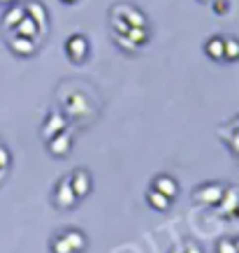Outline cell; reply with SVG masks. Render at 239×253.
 Here are the masks:
<instances>
[{
    "instance_id": "obj_1",
    "label": "cell",
    "mask_w": 239,
    "mask_h": 253,
    "mask_svg": "<svg viewBox=\"0 0 239 253\" xmlns=\"http://www.w3.org/2000/svg\"><path fill=\"white\" fill-rule=\"evenodd\" d=\"M65 54L72 63H84L88 58V40L81 33H75L65 40Z\"/></svg>"
},
{
    "instance_id": "obj_2",
    "label": "cell",
    "mask_w": 239,
    "mask_h": 253,
    "mask_svg": "<svg viewBox=\"0 0 239 253\" xmlns=\"http://www.w3.org/2000/svg\"><path fill=\"white\" fill-rule=\"evenodd\" d=\"M223 186L221 184H204L200 186V188H195L193 193V198L195 202H200V205H218V200H221V195H223Z\"/></svg>"
},
{
    "instance_id": "obj_3",
    "label": "cell",
    "mask_w": 239,
    "mask_h": 253,
    "mask_svg": "<svg viewBox=\"0 0 239 253\" xmlns=\"http://www.w3.org/2000/svg\"><path fill=\"white\" fill-rule=\"evenodd\" d=\"M75 202H77V195H75L72 186H70V179H63L61 184L56 186V205L63 209H70L75 207Z\"/></svg>"
},
{
    "instance_id": "obj_4",
    "label": "cell",
    "mask_w": 239,
    "mask_h": 253,
    "mask_svg": "<svg viewBox=\"0 0 239 253\" xmlns=\"http://www.w3.org/2000/svg\"><path fill=\"white\" fill-rule=\"evenodd\" d=\"M65 126H68V121H65V116H63L61 112L49 114V119H46V123H44V128H42V137L49 142L54 135H58V132L65 130Z\"/></svg>"
},
{
    "instance_id": "obj_5",
    "label": "cell",
    "mask_w": 239,
    "mask_h": 253,
    "mask_svg": "<svg viewBox=\"0 0 239 253\" xmlns=\"http://www.w3.org/2000/svg\"><path fill=\"white\" fill-rule=\"evenodd\" d=\"M70 186H72V191L77 198H84L91 193V174L86 172V169H77L75 174L70 176Z\"/></svg>"
},
{
    "instance_id": "obj_6",
    "label": "cell",
    "mask_w": 239,
    "mask_h": 253,
    "mask_svg": "<svg viewBox=\"0 0 239 253\" xmlns=\"http://www.w3.org/2000/svg\"><path fill=\"white\" fill-rule=\"evenodd\" d=\"M23 9H26V14L31 16L33 21L38 23L40 31H44L46 23H49V12H46V7L42 5V2H38V0H31L28 5H23Z\"/></svg>"
},
{
    "instance_id": "obj_7",
    "label": "cell",
    "mask_w": 239,
    "mask_h": 253,
    "mask_svg": "<svg viewBox=\"0 0 239 253\" xmlns=\"http://www.w3.org/2000/svg\"><path fill=\"white\" fill-rule=\"evenodd\" d=\"M70 146H72V135H70L68 130L58 132V135H54V137L49 139V151H51L56 158H61V156H68Z\"/></svg>"
},
{
    "instance_id": "obj_8",
    "label": "cell",
    "mask_w": 239,
    "mask_h": 253,
    "mask_svg": "<svg viewBox=\"0 0 239 253\" xmlns=\"http://www.w3.org/2000/svg\"><path fill=\"white\" fill-rule=\"evenodd\" d=\"M9 49L14 51L16 56H33L35 54V40L23 38V35H12L9 38Z\"/></svg>"
},
{
    "instance_id": "obj_9",
    "label": "cell",
    "mask_w": 239,
    "mask_h": 253,
    "mask_svg": "<svg viewBox=\"0 0 239 253\" xmlns=\"http://www.w3.org/2000/svg\"><path fill=\"white\" fill-rule=\"evenodd\" d=\"M239 207V191L237 188H225L221 200H218V211L221 214H232Z\"/></svg>"
},
{
    "instance_id": "obj_10",
    "label": "cell",
    "mask_w": 239,
    "mask_h": 253,
    "mask_svg": "<svg viewBox=\"0 0 239 253\" xmlns=\"http://www.w3.org/2000/svg\"><path fill=\"white\" fill-rule=\"evenodd\" d=\"M86 109H88V102H86V98L81 95V93H70L68 98V105H65V112H68V116H84Z\"/></svg>"
},
{
    "instance_id": "obj_11",
    "label": "cell",
    "mask_w": 239,
    "mask_h": 253,
    "mask_svg": "<svg viewBox=\"0 0 239 253\" xmlns=\"http://www.w3.org/2000/svg\"><path fill=\"white\" fill-rule=\"evenodd\" d=\"M154 191L162 193V195H167V198L172 200L179 193V184L172 179V176L160 174V176H156V179H154Z\"/></svg>"
},
{
    "instance_id": "obj_12",
    "label": "cell",
    "mask_w": 239,
    "mask_h": 253,
    "mask_svg": "<svg viewBox=\"0 0 239 253\" xmlns=\"http://www.w3.org/2000/svg\"><path fill=\"white\" fill-rule=\"evenodd\" d=\"M223 44H225V38L214 35V38L207 40V44H204V54H207L211 61H223Z\"/></svg>"
},
{
    "instance_id": "obj_13",
    "label": "cell",
    "mask_w": 239,
    "mask_h": 253,
    "mask_svg": "<svg viewBox=\"0 0 239 253\" xmlns=\"http://www.w3.org/2000/svg\"><path fill=\"white\" fill-rule=\"evenodd\" d=\"M14 33H16V35H23V38H31V40H35V38H38V35H40V33H42V31H40V28H38V23H35V21H33V19H31V16L26 14V16H23V19H21V21H19V23H16V26H14Z\"/></svg>"
},
{
    "instance_id": "obj_14",
    "label": "cell",
    "mask_w": 239,
    "mask_h": 253,
    "mask_svg": "<svg viewBox=\"0 0 239 253\" xmlns=\"http://www.w3.org/2000/svg\"><path fill=\"white\" fill-rule=\"evenodd\" d=\"M23 16H26V9H23L21 5H12V7L2 14V26H5L7 31H14V26L21 21Z\"/></svg>"
},
{
    "instance_id": "obj_15",
    "label": "cell",
    "mask_w": 239,
    "mask_h": 253,
    "mask_svg": "<svg viewBox=\"0 0 239 253\" xmlns=\"http://www.w3.org/2000/svg\"><path fill=\"white\" fill-rule=\"evenodd\" d=\"M147 202L156 209V211H165V209H170V205H172V200L167 198V195H162V193L154 191V188L147 193Z\"/></svg>"
},
{
    "instance_id": "obj_16",
    "label": "cell",
    "mask_w": 239,
    "mask_h": 253,
    "mask_svg": "<svg viewBox=\"0 0 239 253\" xmlns=\"http://www.w3.org/2000/svg\"><path fill=\"white\" fill-rule=\"evenodd\" d=\"M223 61H239V40L235 38H225V44H223Z\"/></svg>"
},
{
    "instance_id": "obj_17",
    "label": "cell",
    "mask_w": 239,
    "mask_h": 253,
    "mask_svg": "<svg viewBox=\"0 0 239 253\" xmlns=\"http://www.w3.org/2000/svg\"><path fill=\"white\" fill-rule=\"evenodd\" d=\"M63 237L68 239V244L72 246V251L77 253L81 251L86 246V237H84V232H79V230H68V232H63Z\"/></svg>"
},
{
    "instance_id": "obj_18",
    "label": "cell",
    "mask_w": 239,
    "mask_h": 253,
    "mask_svg": "<svg viewBox=\"0 0 239 253\" xmlns=\"http://www.w3.org/2000/svg\"><path fill=\"white\" fill-rule=\"evenodd\" d=\"M125 35H128V38H130L137 46H139V44H147V42H149V31H147V26H130Z\"/></svg>"
},
{
    "instance_id": "obj_19",
    "label": "cell",
    "mask_w": 239,
    "mask_h": 253,
    "mask_svg": "<svg viewBox=\"0 0 239 253\" xmlns=\"http://www.w3.org/2000/svg\"><path fill=\"white\" fill-rule=\"evenodd\" d=\"M51 251L54 253H75L72 251V246L68 244V239L63 237V235H56L54 242H51Z\"/></svg>"
},
{
    "instance_id": "obj_20",
    "label": "cell",
    "mask_w": 239,
    "mask_h": 253,
    "mask_svg": "<svg viewBox=\"0 0 239 253\" xmlns=\"http://www.w3.org/2000/svg\"><path fill=\"white\" fill-rule=\"evenodd\" d=\"M114 40H116V44L121 46V49H128V51H135V49H137V44H135V42H132L130 38H128V35H121V33H114Z\"/></svg>"
},
{
    "instance_id": "obj_21",
    "label": "cell",
    "mask_w": 239,
    "mask_h": 253,
    "mask_svg": "<svg viewBox=\"0 0 239 253\" xmlns=\"http://www.w3.org/2000/svg\"><path fill=\"white\" fill-rule=\"evenodd\" d=\"M112 28H114V33H121V35H125L128 33V21H125L123 16H112Z\"/></svg>"
},
{
    "instance_id": "obj_22",
    "label": "cell",
    "mask_w": 239,
    "mask_h": 253,
    "mask_svg": "<svg viewBox=\"0 0 239 253\" xmlns=\"http://www.w3.org/2000/svg\"><path fill=\"white\" fill-rule=\"evenodd\" d=\"M216 251L218 253H237V249H235V242H232V239L223 237V239H218Z\"/></svg>"
},
{
    "instance_id": "obj_23",
    "label": "cell",
    "mask_w": 239,
    "mask_h": 253,
    "mask_svg": "<svg viewBox=\"0 0 239 253\" xmlns=\"http://www.w3.org/2000/svg\"><path fill=\"white\" fill-rule=\"evenodd\" d=\"M214 12L218 16H225L230 12V0H214Z\"/></svg>"
},
{
    "instance_id": "obj_24",
    "label": "cell",
    "mask_w": 239,
    "mask_h": 253,
    "mask_svg": "<svg viewBox=\"0 0 239 253\" xmlns=\"http://www.w3.org/2000/svg\"><path fill=\"white\" fill-rule=\"evenodd\" d=\"M7 165H9V151L0 144V169H5Z\"/></svg>"
},
{
    "instance_id": "obj_25",
    "label": "cell",
    "mask_w": 239,
    "mask_h": 253,
    "mask_svg": "<svg viewBox=\"0 0 239 253\" xmlns=\"http://www.w3.org/2000/svg\"><path fill=\"white\" fill-rule=\"evenodd\" d=\"M232 151H235V154L239 156V132L235 135V137H232Z\"/></svg>"
},
{
    "instance_id": "obj_26",
    "label": "cell",
    "mask_w": 239,
    "mask_h": 253,
    "mask_svg": "<svg viewBox=\"0 0 239 253\" xmlns=\"http://www.w3.org/2000/svg\"><path fill=\"white\" fill-rule=\"evenodd\" d=\"M186 253H202V251L195 244H188V246H186Z\"/></svg>"
},
{
    "instance_id": "obj_27",
    "label": "cell",
    "mask_w": 239,
    "mask_h": 253,
    "mask_svg": "<svg viewBox=\"0 0 239 253\" xmlns=\"http://www.w3.org/2000/svg\"><path fill=\"white\" fill-rule=\"evenodd\" d=\"M63 5H75V2H77V0H61Z\"/></svg>"
},
{
    "instance_id": "obj_28",
    "label": "cell",
    "mask_w": 239,
    "mask_h": 253,
    "mask_svg": "<svg viewBox=\"0 0 239 253\" xmlns=\"http://www.w3.org/2000/svg\"><path fill=\"white\" fill-rule=\"evenodd\" d=\"M0 2H2V5H12L14 0H0Z\"/></svg>"
},
{
    "instance_id": "obj_29",
    "label": "cell",
    "mask_w": 239,
    "mask_h": 253,
    "mask_svg": "<svg viewBox=\"0 0 239 253\" xmlns=\"http://www.w3.org/2000/svg\"><path fill=\"white\" fill-rule=\"evenodd\" d=\"M235 249H237V253H239V239H235Z\"/></svg>"
},
{
    "instance_id": "obj_30",
    "label": "cell",
    "mask_w": 239,
    "mask_h": 253,
    "mask_svg": "<svg viewBox=\"0 0 239 253\" xmlns=\"http://www.w3.org/2000/svg\"><path fill=\"white\" fill-rule=\"evenodd\" d=\"M202 2H207V0H202Z\"/></svg>"
}]
</instances>
